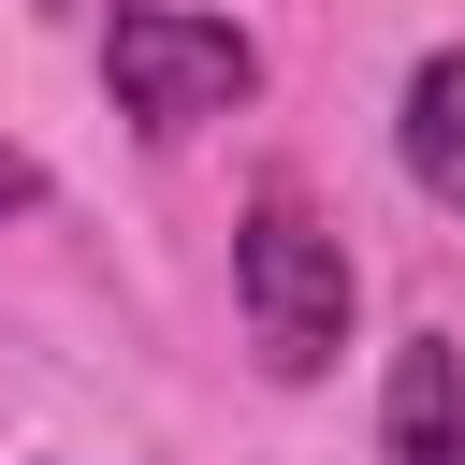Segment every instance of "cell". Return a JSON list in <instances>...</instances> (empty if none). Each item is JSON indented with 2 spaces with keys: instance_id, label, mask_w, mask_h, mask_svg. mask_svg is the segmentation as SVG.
I'll list each match as a JSON object with an SVG mask.
<instances>
[{
  "instance_id": "obj_1",
  "label": "cell",
  "mask_w": 465,
  "mask_h": 465,
  "mask_svg": "<svg viewBox=\"0 0 465 465\" xmlns=\"http://www.w3.org/2000/svg\"><path fill=\"white\" fill-rule=\"evenodd\" d=\"M232 320H247L262 378H291V392L349 363V320H363V262H349V232H334L305 189H262V203L232 218Z\"/></svg>"
},
{
  "instance_id": "obj_3",
  "label": "cell",
  "mask_w": 465,
  "mask_h": 465,
  "mask_svg": "<svg viewBox=\"0 0 465 465\" xmlns=\"http://www.w3.org/2000/svg\"><path fill=\"white\" fill-rule=\"evenodd\" d=\"M378 465H465V349L407 334L378 378Z\"/></svg>"
},
{
  "instance_id": "obj_2",
  "label": "cell",
  "mask_w": 465,
  "mask_h": 465,
  "mask_svg": "<svg viewBox=\"0 0 465 465\" xmlns=\"http://www.w3.org/2000/svg\"><path fill=\"white\" fill-rule=\"evenodd\" d=\"M102 87H116V116L145 145H189L203 116H232L262 87V44L232 15H203V0H116L102 15Z\"/></svg>"
},
{
  "instance_id": "obj_4",
  "label": "cell",
  "mask_w": 465,
  "mask_h": 465,
  "mask_svg": "<svg viewBox=\"0 0 465 465\" xmlns=\"http://www.w3.org/2000/svg\"><path fill=\"white\" fill-rule=\"evenodd\" d=\"M392 160H407L421 203L465 218V44H436V58L407 73V102H392Z\"/></svg>"
},
{
  "instance_id": "obj_5",
  "label": "cell",
  "mask_w": 465,
  "mask_h": 465,
  "mask_svg": "<svg viewBox=\"0 0 465 465\" xmlns=\"http://www.w3.org/2000/svg\"><path fill=\"white\" fill-rule=\"evenodd\" d=\"M0 218H44V160L29 145H0Z\"/></svg>"
}]
</instances>
